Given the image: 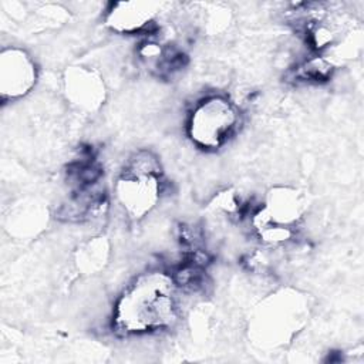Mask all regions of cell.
<instances>
[{
	"mask_svg": "<svg viewBox=\"0 0 364 364\" xmlns=\"http://www.w3.org/2000/svg\"><path fill=\"white\" fill-rule=\"evenodd\" d=\"M216 210L222 212V213H226V215H235V213H239L240 210V206H242V200H240V196L235 192V191H222L219 192L215 199H213V203Z\"/></svg>",
	"mask_w": 364,
	"mask_h": 364,
	"instance_id": "cell-14",
	"label": "cell"
},
{
	"mask_svg": "<svg viewBox=\"0 0 364 364\" xmlns=\"http://www.w3.org/2000/svg\"><path fill=\"white\" fill-rule=\"evenodd\" d=\"M111 257V243L102 236H92L81 242L74 250V266L80 274L94 276L101 273Z\"/></svg>",
	"mask_w": 364,
	"mask_h": 364,
	"instance_id": "cell-9",
	"label": "cell"
},
{
	"mask_svg": "<svg viewBox=\"0 0 364 364\" xmlns=\"http://www.w3.org/2000/svg\"><path fill=\"white\" fill-rule=\"evenodd\" d=\"M176 314V282L164 272H148L119 296L114 321L125 334H144L168 328L175 323Z\"/></svg>",
	"mask_w": 364,
	"mask_h": 364,
	"instance_id": "cell-1",
	"label": "cell"
},
{
	"mask_svg": "<svg viewBox=\"0 0 364 364\" xmlns=\"http://www.w3.org/2000/svg\"><path fill=\"white\" fill-rule=\"evenodd\" d=\"M68 17L67 10L58 4H43L34 10V23L41 27H57L64 24Z\"/></svg>",
	"mask_w": 364,
	"mask_h": 364,
	"instance_id": "cell-13",
	"label": "cell"
},
{
	"mask_svg": "<svg viewBox=\"0 0 364 364\" xmlns=\"http://www.w3.org/2000/svg\"><path fill=\"white\" fill-rule=\"evenodd\" d=\"M307 203V195L303 189L291 185H276L266 192L260 209L252 218V225L255 229L272 225L293 230L304 218Z\"/></svg>",
	"mask_w": 364,
	"mask_h": 364,
	"instance_id": "cell-5",
	"label": "cell"
},
{
	"mask_svg": "<svg viewBox=\"0 0 364 364\" xmlns=\"http://www.w3.org/2000/svg\"><path fill=\"white\" fill-rule=\"evenodd\" d=\"M63 94L74 109L92 114L104 105L107 87L98 70L84 64H74L63 73Z\"/></svg>",
	"mask_w": 364,
	"mask_h": 364,
	"instance_id": "cell-6",
	"label": "cell"
},
{
	"mask_svg": "<svg viewBox=\"0 0 364 364\" xmlns=\"http://www.w3.org/2000/svg\"><path fill=\"white\" fill-rule=\"evenodd\" d=\"M155 156L136 154L129 166L115 182V199L131 219H142L151 213L161 198V179Z\"/></svg>",
	"mask_w": 364,
	"mask_h": 364,
	"instance_id": "cell-3",
	"label": "cell"
},
{
	"mask_svg": "<svg viewBox=\"0 0 364 364\" xmlns=\"http://www.w3.org/2000/svg\"><path fill=\"white\" fill-rule=\"evenodd\" d=\"M310 301L294 287H280L253 306L247 318L249 340L260 348H282L306 327Z\"/></svg>",
	"mask_w": 364,
	"mask_h": 364,
	"instance_id": "cell-2",
	"label": "cell"
},
{
	"mask_svg": "<svg viewBox=\"0 0 364 364\" xmlns=\"http://www.w3.org/2000/svg\"><path fill=\"white\" fill-rule=\"evenodd\" d=\"M37 82V67L31 55L20 47H6L0 53V95L14 101L31 92Z\"/></svg>",
	"mask_w": 364,
	"mask_h": 364,
	"instance_id": "cell-7",
	"label": "cell"
},
{
	"mask_svg": "<svg viewBox=\"0 0 364 364\" xmlns=\"http://www.w3.org/2000/svg\"><path fill=\"white\" fill-rule=\"evenodd\" d=\"M239 125V111L232 101L222 95L202 100L192 109L188 119L191 141L203 149L222 146Z\"/></svg>",
	"mask_w": 364,
	"mask_h": 364,
	"instance_id": "cell-4",
	"label": "cell"
},
{
	"mask_svg": "<svg viewBox=\"0 0 364 364\" xmlns=\"http://www.w3.org/2000/svg\"><path fill=\"white\" fill-rule=\"evenodd\" d=\"M334 64L328 57L317 55L297 67L296 77L303 81H326L334 71Z\"/></svg>",
	"mask_w": 364,
	"mask_h": 364,
	"instance_id": "cell-12",
	"label": "cell"
},
{
	"mask_svg": "<svg viewBox=\"0 0 364 364\" xmlns=\"http://www.w3.org/2000/svg\"><path fill=\"white\" fill-rule=\"evenodd\" d=\"M162 6L145 0L114 3L107 10L105 26L118 34H138L155 23Z\"/></svg>",
	"mask_w": 364,
	"mask_h": 364,
	"instance_id": "cell-8",
	"label": "cell"
},
{
	"mask_svg": "<svg viewBox=\"0 0 364 364\" xmlns=\"http://www.w3.org/2000/svg\"><path fill=\"white\" fill-rule=\"evenodd\" d=\"M193 9V23L205 33L216 36L225 31L230 24V10L226 4L222 3H196Z\"/></svg>",
	"mask_w": 364,
	"mask_h": 364,
	"instance_id": "cell-11",
	"label": "cell"
},
{
	"mask_svg": "<svg viewBox=\"0 0 364 364\" xmlns=\"http://www.w3.org/2000/svg\"><path fill=\"white\" fill-rule=\"evenodd\" d=\"M47 223V212L31 200H23L6 216V229L16 237L36 236Z\"/></svg>",
	"mask_w": 364,
	"mask_h": 364,
	"instance_id": "cell-10",
	"label": "cell"
}]
</instances>
